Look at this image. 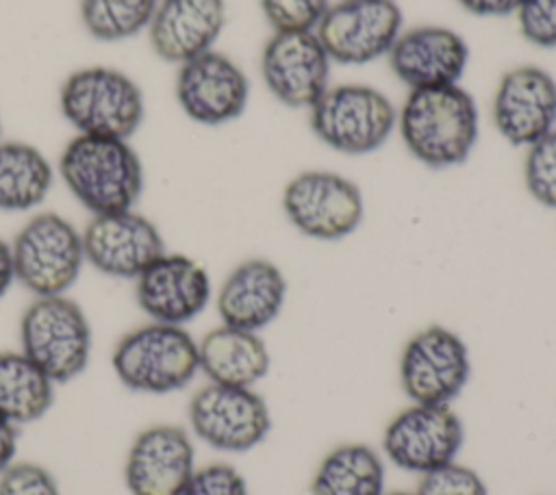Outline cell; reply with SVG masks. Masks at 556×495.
<instances>
[{"label":"cell","mask_w":556,"mask_h":495,"mask_svg":"<svg viewBox=\"0 0 556 495\" xmlns=\"http://www.w3.org/2000/svg\"><path fill=\"white\" fill-rule=\"evenodd\" d=\"M406 150L426 167L460 165L478 143V106L460 85L413 89L397 111Z\"/></svg>","instance_id":"1"},{"label":"cell","mask_w":556,"mask_h":495,"mask_svg":"<svg viewBox=\"0 0 556 495\" xmlns=\"http://www.w3.org/2000/svg\"><path fill=\"white\" fill-rule=\"evenodd\" d=\"M56 169L91 215L135 208L143 191V165L128 139L76 135L61 150Z\"/></svg>","instance_id":"2"},{"label":"cell","mask_w":556,"mask_h":495,"mask_svg":"<svg viewBox=\"0 0 556 495\" xmlns=\"http://www.w3.org/2000/svg\"><path fill=\"white\" fill-rule=\"evenodd\" d=\"M111 367L126 389L167 395L185 389L200 371L198 341L185 326L148 321L115 343Z\"/></svg>","instance_id":"3"},{"label":"cell","mask_w":556,"mask_h":495,"mask_svg":"<svg viewBox=\"0 0 556 495\" xmlns=\"http://www.w3.org/2000/svg\"><path fill=\"white\" fill-rule=\"evenodd\" d=\"M59 106L78 135L130 139L146 113L141 87L111 65L74 69L61 85Z\"/></svg>","instance_id":"4"},{"label":"cell","mask_w":556,"mask_h":495,"mask_svg":"<svg viewBox=\"0 0 556 495\" xmlns=\"http://www.w3.org/2000/svg\"><path fill=\"white\" fill-rule=\"evenodd\" d=\"M91 323L67 295L35 297L20 319V350L54 382L78 378L91 358Z\"/></svg>","instance_id":"5"},{"label":"cell","mask_w":556,"mask_h":495,"mask_svg":"<svg viewBox=\"0 0 556 495\" xmlns=\"http://www.w3.org/2000/svg\"><path fill=\"white\" fill-rule=\"evenodd\" d=\"M308 124L328 148L363 156L387 143L397 128V109L387 93L371 85H328L308 109Z\"/></svg>","instance_id":"6"},{"label":"cell","mask_w":556,"mask_h":495,"mask_svg":"<svg viewBox=\"0 0 556 495\" xmlns=\"http://www.w3.org/2000/svg\"><path fill=\"white\" fill-rule=\"evenodd\" d=\"M15 282L35 297L65 295L85 265L83 234L61 213H35L11 241Z\"/></svg>","instance_id":"7"},{"label":"cell","mask_w":556,"mask_h":495,"mask_svg":"<svg viewBox=\"0 0 556 495\" xmlns=\"http://www.w3.org/2000/svg\"><path fill=\"white\" fill-rule=\"evenodd\" d=\"M282 211L304 237L339 241L361 226L365 204L361 189L350 178L328 169H308L287 182Z\"/></svg>","instance_id":"8"},{"label":"cell","mask_w":556,"mask_h":495,"mask_svg":"<svg viewBox=\"0 0 556 495\" xmlns=\"http://www.w3.org/2000/svg\"><path fill=\"white\" fill-rule=\"evenodd\" d=\"M187 419L195 439L230 454L250 452L271 430L269 408L252 386L208 382L189 399Z\"/></svg>","instance_id":"9"},{"label":"cell","mask_w":556,"mask_h":495,"mask_svg":"<svg viewBox=\"0 0 556 495\" xmlns=\"http://www.w3.org/2000/svg\"><path fill=\"white\" fill-rule=\"evenodd\" d=\"M402 9L395 0H339L315 26L330 61L365 65L387 56L402 33Z\"/></svg>","instance_id":"10"},{"label":"cell","mask_w":556,"mask_h":495,"mask_svg":"<svg viewBox=\"0 0 556 495\" xmlns=\"http://www.w3.org/2000/svg\"><path fill=\"white\" fill-rule=\"evenodd\" d=\"M469 373L465 341L437 323L413 334L400 356V384L413 404H450L465 389Z\"/></svg>","instance_id":"11"},{"label":"cell","mask_w":556,"mask_h":495,"mask_svg":"<svg viewBox=\"0 0 556 495\" xmlns=\"http://www.w3.org/2000/svg\"><path fill=\"white\" fill-rule=\"evenodd\" d=\"M463 439L460 417L450 404H410L387 423L382 452L395 467L424 475L454 462Z\"/></svg>","instance_id":"12"},{"label":"cell","mask_w":556,"mask_h":495,"mask_svg":"<svg viewBox=\"0 0 556 495\" xmlns=\"http://www.w3.org/2000/svg\"><path fill=\"white\" fill-rule=\"evenodd\" d=\"M330 63L315 30H274L261 52V76L280 104L311 109L330 85Z\"/></svg>","instance_id":"13"},{"label":"cell","mask_w":556,"mask_h":495,"mask_svg":"<svg viewBox=\"0 0 556 495\" xmlns=\"http://www.w3.org/2000/svg\"><path fill=\"white\" fill-rule=\"evenodd\" d=\"M182 113L202 126H222L241 117L250 100L245 72L224 52L208 50L178 65L174 80Z\"/></svg>","instance_id":"14"},{"label":"cell","mask_w":556,"mask_h":495,"mask_svg":"<svg viewBox=\"0 0 556 495\" xmlns=\"http://www.w3.org/2000/svg\"><path fill=\"white\" fill-rule=\"evenodd\" d=\"M80 234L85 263L111 278L135 280L167 252L156 224L135 208L91 215Z\"/></svg>","instance_id":"15"},{"label":"cell","mask_w":556,"mask_h":495,"mask_svg":"<svg viewBox=\"0 0 556 495\" xmlns=\"http://www.w3.org/2000/svg\"><path fill=\"white\" fill-rule=\"evenodd\" d=\"M208 271L191 256L163 252L135 278V300L150 321L185 326L211 302Z\"/></svg>","instance_id":"16"},{"label":"cell","mask_w":556,"mask_h":495,"mask_svg":"<svg viewBox=\"0 0 556 495\" xmlns=\"http://www.w3.org/2000/svg\"><path fill=\"white\" fill-rule=\"evenodd\" d=\"M504 141L528 148L556 128V78L539 65H517L502 74L491 104Z\"/></svg>","instance_id":"17"},{"label":"cell","mask_w":556,"mask_h":495,"mask_svg":"<svg viewBox=\"0 0 556 495\" xmlns=\"http://www.w3.org/2000/svg\"><path fill=\"white\" fill-rule=\"evenodd\" d=\"M195 471L189 432L174 423L143 428L130 443L124 482L130 495H180Z\"/></svg>","instance_id":"18"},{"label":"cell","mask_w":556,"mask_h":495,"mask_svg":"<svg viewBox=\"0 0 556 495\" xmlns=\"http://www.w3.org/2000/svg\"><path fill=\"white\" fill-rule=\"evenodd\" d=\"M389 67L400 82L413 89L458 85L467 61V41L447 26H413L402 30L391 46Z\"/></svg>","instance_id":"19"},{"label":"cell","mask_w":556,"mask_h":495,"mask_svg":"<svg viewBox=\"0 0 556 495\" xmlns=\"http://www.w3.org/2000/svg\"><path fill=\"white\" fill-rule=\"evenodd\" d=\"M224 26V0H159L148 37L159 59L182 65L213 50Z\"/></svg>","instance_id":"20"},{"label":"cell","mask_w":556,"mask_h":495,"mask_svg":"<svg viewBox=\"0 0 556 495\" xmlns=\"http://www.w3.org/2000/svg\"><path fill=\"white\" fill-rule=\"evenodd\" d=\"M287 300V278L267 258L239 263L219 284L215 306L224 326L258 332L269 326Z\"/></svg>","instance_id":"21"},{"label":"cell","mask_w":556,"mask_h":495,"mask_svg":"<svg viewBox=\"0 0 556 495\" xmlns=\"http://www.w3.org/2000/svg\"><path fill=\"white\" fill-rule=\"evenodd\" d=\"M200 371L208 382L226 386H254L269 371L271 358L258 332L217 326L198 341Z\"/></svg>","instance_id":"22"},{"label":"cell","mask_w":556,"mask_h":495,"mask_svg":"<svg viewBox=\"0 0 556 495\" xmlns=\"http://www.w3.org/2000/svg\"><path fill=\"white\" fill-rule=\"evenodd\" d=\"M52 185V163L37 145L0 139V211H33L48 198Z\"/></svg>","instance_id":"23"},{"label":"cell","mask_w":556,"mask_h":495,"mask_svg":"<svg viewBox=\"0 0 556 495\" xmlns=\"http://www.w3.org/2000/svg\"><path fill=\"white\" fill-rule=\"evenodd\" d=\"M311 495H384V462L367 443H343L319 462Z\"/></svg>","instance_id":"24"},{"label":"cell","mask_w":556,"mask_h":495,"mask_svg":"<svg viewBox=\"0 0 556 495\" xmlns=\"http://www.w3.org/2000/svg\"><path fill=\"white\" fill-rule=\"evenodd\" d=\"M54 382L22 352H0V415L15 426L41 419L54 404Z\"/></svg>","instance_id":"25"},{"label":"cell","mask_w":556,"mask_h":495,"mask_svg":"<svg viewBox=\"0 0 556 495\" xmlns=\"http://www.w3.org/2000/svg\"><path fill=\"white\" fill-rule=\"evenodd\" d=\"M159 0H80V22L98 41H124L148 30Z\"/></svg>","instance_id":"26"},{"label":"cell","mask_w":556,"mask_h":495,"mask_svg":"<svg viewBox=\"0 0 556 495\" xmlns=\"http://www.w3.org/2000/svg\"><path fill=\"white\" fill-rule=\"evenodd\" d=\"M523 182L541 206L556 208V128L526 148Z\"/></svg>","instance_id":"27"},{"label":"cell","mask_w":556,"mask_h":495,"mask_svg":"<svg viewBox=\"0 0 556 495\" xmlns=\"http://www.w3.org/2000/svg\"><path fill=\"white\" fill-rule=\"evenodd\" d=\"M415 495H489V491L478 471L454 460L424 473Z\"/></svg>","instance_id":"28"},{"label":"cell","mask_w":556,"mask_h":495,"mask_svg":"<svg viewBox=\"0 0 556 495\" xmlns=\"http://www.w3.org/2000/svg\"><path fill=\"white\" fill-rule=\"evenodd\" d=\"M328 7V0H261L274 30H315Z\"/></svg>","instance_id":"29"},{"label":"cell","mask_w":556,"mask_h":495,"mask_svg":"<svg viewBox=\"0 0 556 495\" xmlns=\"http://www.w3.org/2000/svg\"><path fill=\"white\" fill-rule=\"evenodd\" d=\"M0 495H61V491L43 465L13 460L0 471Z\"/></svg>","instance_id":"30"},{"label":"cell","mask_w":556,"mask_h":495,"mask_svg":"<svg viewBox=\"0 0 556 495\" xmlns=\"http://www.w3.org/2000/svg\"><path fill=\"white\" fill-rule=\"evenodd\" d=\"M523 39L536 48H556V0H523L517 9Z\"/></svg>","instance_id":"31"},{"label":"cell","mask_w":556,"mask_h":495,"mask_svg":"<svg viewBox=\"0 0 556 495\" xmlns=\"http://www.w3.org/2000/svg\"><path fill=\"white\" fill-rule=\"evenodd\" d=\"M180 495H250L241 471L228 462H211L193 471Z\"/></svg>","instance_id":"32"},{"label":"cell","mask_w":556,"mask_h":495,"mask_svg":"<svg viewBox=\"0 0 556 495\" xmlns=\"http://www.w3.org/2000/svg\"><path fill=\"white\" fill-rule=\"evenodd\" d=\"M467 13L480 17H506L517 13L523 0H456Z\"/></svg>","instance_id":"33"},{"label":"cell","mask_w":556,"mask_h":495,"mask_svg":"<svg viewBox=\"0 0 556 495\" xmlns=\"http://www.w3.org/2000/svg\"><path fill=\"white\" fill-rule=\"evenodd\" d=\"M17 452V426L0 415V471L15 460Z\"/></svg>","instance_id":"34"},{"label":"cell","mask_w":556,"mask_h":495,"mask_svg":"<svg viewBox=\"0 0 556 495\" xmlns=\"http://www.w3.org/2000/svg\"><path fill=\"white\" fill-rule=\"evenodd\" d=\"M15 282V267H13V252L11 243L0 237V300Z\"/></svg>","instance_id":"35"},{"label":"cell","mask_w":556,"mask_h":495,"mask_svg":"<svg viewBox=\"0 0 556 495\" xmlns=\"http://www.w3.org/2000/svg\"><path fill=\"white\" fill-rule=\"evenodd\" d=\"M391 495H410V493H391ZM415 495V493H413Z\"/></svg>","instance_id":"36"},{"label":"cell","mask_w":556,"mask_h":495,"mask_svg":"<svg viewBox=\"0 0 556 495\" xmlns=\"http://www.w3.org/2000/svg\"><path fill=\"white\" fill-rule=\"evenodd\" d=\"M0 139H2V122H0Z\"/></svg>","instance_id":"37"}]
</instances>
